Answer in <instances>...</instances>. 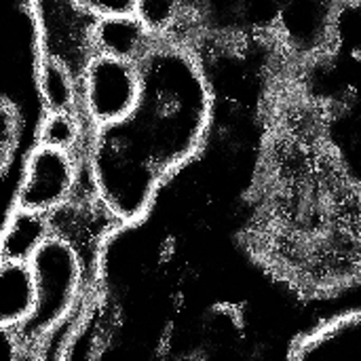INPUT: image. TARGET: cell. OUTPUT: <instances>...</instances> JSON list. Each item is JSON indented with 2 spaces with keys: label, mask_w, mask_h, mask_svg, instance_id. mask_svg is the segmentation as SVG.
I'll list each match as a JSON object with an SVG mask.
<instances>
[{
  "label": "cell",
  "mask_w": 361,
  "mask_h": 361,
  "mask_svg": "<svg viewBox=\"0 0 361 361\" xmlns=\"http://www.w3.org/2000/svg\"><path fill=\"white\" fill-rule=\"evenodd\" d=\"M345 0H180L178 38L190 44H279L298 55L322 49Z\"/></svg>",
  "instance_id": "obj_3"
},
{
  "label": "cell",
  "mask_w": 361,
  "mask_h": 361,
  "mask_svg": "<svg viewBox=\"0 0 361 361\" xmlns=\"http://www.w3.org/2000/svg\"><path fill=\"white\" fill-rule=\"evenodd\" d=\"M38 93L47 112L80 114V80L63 63L40 57Z\"/></svg>",
  "instance_id": "obj_12"
},
{
  "label": "cell",
  "mask_w": 361,
  "mask_h": 361,
  "mask_svg": "<svg viewBox=\"0 0 361 361\" xmlns=\"http://www.w3.org/2000/svg\"><path fill=\"white\" fill-rule=\"evenodd\" d=\"M51 235V220L44 214L15 207L2 222L0 258L30 260L36 247Z\"/></svg>",
  "instance_id": "obj_11"
},
{
  "label": "cell",
  "mask_w": 361,
  "mask_h": 361,
  "mask_svg": "<svg viewBox=\"0 0 361 361\" xmlns=\"http://www.w3.org/2000/svg\"><path fill=\"white\" fill-rule=\"evenodd\" d=\"M36 309V279L30 260L0 258V328H21Z\"/></svg>",
  "instance_id": "obj_8"
},
{
  "label": "cell",
  "mask_w": 361,
  "mask_h": 361,
  "mask_svg": "<svg viewBox=\"0 0 361 361\" xmlns=\"http://www.w3.org/2000/svg\"><path fill=\"white\" fill-rule=\"evenodd\" d=\"M233 237L296 347L361 311V27L281 78Z\"/></svg>",
  "instance_id": "obj_1"
},
{
  "label": "cell",
  "mask_w": 361,
  "mask_h": 361,
  "mask_svg": "<svg viewBox=\"0 0 361 361\" xmlns=\"http://www.w3.org/2000/svg\"><path fill=\"white\" fill-rule=\"evenodd\" d=\"M30 264L36 279V309L21 328L2 332L17 351L11 360L25 353L36 357L40 343L85 307L95 286L82 254L53 231L30 256Z\"/></svg>",
  "instance_id": "obj_4"
},
{
  "label": "cell",
  "mask_w": 361,
  "mask_h": 361,
  "mask_svg": "<svg viewBox=\"0 0 361 361\" xmlns=\"http://www.w3.org/2000/svg\"><path fill=\"white\" fill-rule=\"evenodd\" d=\"M89 13L97 17H125V15H135L137 2L140 0H74Z\"/></svg>",
  "instance_id": "obj_14"
},
{
  "label": "cell",
  "mask_w": 361,
  "mask_h": 361,
  "mask_svg": "<svg viewBox=\"0 0 361 361\" xmlns=\"http://www.w3.org/2000/svg\"><path fill=\"white\" fill-rule=\"evenodd\" d=\"M142 95L121 123L91 131L85 171L102 205L121 222L144 218L165 180L205 144L214 91L188 42L154 34L135 59Z\"/></svg>",
  "instance_id": "obj_2"
},
{
  "label": "cell",
  "mask_w": 361,
  "mask_h": 361,
  "mask_svg": "<svg viewBox=\"0 0 361 361\" xmlns=\"http://www.w3.org/2000/svg\"><path fill=\"white\" fill-rule=\"evenodd\" d=\"M40 57L63 63L78 80L97 55L95 27L102 17L74 0H36Z\"/></svg>",
  "instance_id": "obj_7"
},
{
  "label": "cell",
  "mask_w": 361,
  "mask_h": 361,
  "mask_svg": "<svg viewBox=\"0 0 361 361\" xmlns=\"http://www.w3.org/2000/svg\"><path fill=\"white\" fill-rule=\"evenodd\" d=\"M82 176L85 163L78 152L38 142L25 159L13 209L51 216L74 199Z\"/></svg>",
  "instance_id": "obj_6"
},
{
  "label": "cell",
  "mask_w": 361,
  "mask_h": 361,
  "mask_svg": "<svg viewBox=\"0 0 361 361\" xmlns=\"http://www.w3.org/2000/svg\"><path fill=\"white\" fill-rule=\"evenodd\" d=\"M135 17L154 34L173 36L182 23L180 0H140Z\"/></svg>",
  "instance_id": "obj_13"
},
{
  "label": "cell",
  "mask_w": 361,
  "mask_h": 361,
  "mask_svg": "<svg viewBox=\"0 0 361 361\" xmlns=\"http://www.w3.org/2000/svg\"><path fill=\"white\" fill-rule=\"evenodd\" d=\"M154 32H150L135 15L104 17L95 27L97 53L116 55L125 59H137L150 44Z\"/></svg>",
  "instance_id": "obj_10"
},
{
  "label": "cell",
  "mask_w": 361,
  "mask_h": 361,
  "mask_svg": "<svg viewBox=\"0 0 361 361\" xmlns=\"http://www.w3.org/2000/svg\"><path fill=\"white\" fill-rule=\"evenodd\" d=\"M142 95L135 59L97 53L80 78V116L93 131L125 121Z\"/></svg>",
  "instance_id": "obj_5"
},
{
  "label": "cell",
  "mask_w": 361,
  "mask_h": 361,
  "mask_svg": "<svg viewBox=\"0 0 361 361\" xmlns=\"http://www.w3.org/2000/svg\"><path fill=\"white\" fill-rule=\"evenodd\" d=\"M336 360H361V311L324 326L305 338L292 355V361Z\"/></svg>",
  "instance_id": "obj_9"
}]
</instances>
